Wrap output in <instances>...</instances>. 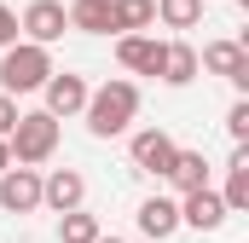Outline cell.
Wrapping results in <instances>:
<instances>
[{
    "label": "cell",
    "mask_w": 249,
    "mask_h": 243,
    "mask_svg": "<svg viewBox=\"0 0 249 243\" xmlns=\"http://www.w3.org/2000/svg\"><path fill=\"white\" fill-rule=\"evenodd\" d=\"M168 180L180 185V191H209V162H203V151H174Z\"/></svg>",
    "instance_id": "16"
},
{
    "label": "cell",
    "mask_w": 249,
    "mask_h": 243,
    "mask_svg": "<svg viewBox=\"0 0 249 243\" xmlns=\"http://www.w3.org/2000/svg\"><path fill=\"white\" fill-rule=\"evenodd\" d=\"M180 220L197 226V232H214L220 220H226V203H220V191H186V203H180Z\"/></svg>",
    "instance_id": "11"
},
{
    "label": "cell",
    "mask_w": 249,
    "mask_h": 243,
    "mask_svg": "<svg viewBox=\"0 0 249 243\" xmlns=\"http://www.w3.org/2000/svg\"><path fill=\"white\" fill-rule=\"evenodd\" d=\"M151 17H157V6H151V0H110V23L127 29V35L151 29Z\"/></svg>",
    "instance_id": "17"
},
{
    "label": "cell",
    "mask_w": 249,
    "mask_h": 243,
    "mask_svg": "<svg viewBox=\"0 0 249 243\" xmlns=\"http://www.w3.org/2000/svg\"><path fill=\"white\" fill-rule=\"evenodd\" d=\"M81 197H87V180H81L75 168H53V174L41 180V203H47L53 214H75Z\"/></svg>",
    "instance_id": "9"
},
{
    "label": "cell",
    "mask_w": 249,
    "mask_h": 243,
    "mask_svg": "<svg viewBox=\"0 0 249 243\" xmlns=\"http://www.w3.org/2000/svg\"><path fill=\"white\" fill-rule=\"evenodd\" d=\"M6 168H12V145L0 139V174H6Z\"/></svg>",
    "instance_id": "23"
},
{
    "label": "cell",
    "mask_w": 249,
    "mask_h": 243,
    "mask_svg": "<svg viewBox=\"0 0 249 243\" xmlns=\"http://www.w3.org/2000/svg\"><path fill=\"white\" fill-rule=\"evenodd\" d=\"M18 116H23V110H18V99H6V93H0V139H12Z\"/></svg>",
    "instance_id": "22"
},
{
    "label": "cell",
    "mask_w": 249,
    "mask_h": 243,
    "mask_svg": "<svg viewBox=\"0 0 249 243\" xmlns=\"http://www.w3.org/2000/svg\"><path fill=\"white\" fill-rule=\"evenodd\" d=\"M220 203H226V214L249 208V145H238L232 162H226V191H220Z\"/></svg>",
    "instance_id": "14"
},
{
    "label": "cell",
    "mask_w": 249,
    "mask_h": 243,
    "mask_svg": "<svg viewBox=\"0 0 249 243\" xmlns=\"http://www.w3.org/2000/svg\"><path fill=\"white\" fill-rule=\"evenodd\" d=\"M64 17H70V29H81V35H110L116 23H110V0H75V6H64Z\"/></svg>",
    "instance_id": "15"
},
{
    "label": "cell",
    "mask_w": 249,
    "mask_h": 243,
    "mask_svg": "<svg viewBox=\"0 0 249 243\" xmlns=\"http://www.w3.org/2000/svg\"><path fill=\"white\" fill-rule=\"evenodd\" d=\"M18 29L29 35V47H53V41H64L70 17H64L58 0H29V6H23V17H18Z\"/></svg>",
    "instance_id": "4"
},
{
    "label": "cell",
    "mask_w": 249,
    "mask_h": 243,
    "mask_svg": "<svg viewBox=\"0 0 249 243\" xmlns=\"http://www.w3.org/2000/svg\"><path fill=\"white\" fill-rule=\"evenodd\" d=\"M47 75H53V52H47V47H29V41L6 47V58H0V93H6V99L47 87Z\"/></svg>",
    "instance_id": "2"
},
{
    "label": "cell",
    "mask_w": 249,
    "mask_h": 243,
    "mask_svg": "<svg viewBox=\"0 0 249 243\" xmlns=\"http://www.w3.org/2000/svg\"><path fill=\"white\" fill-rule=\"evenodd\" d=\"M238 6H244V12H249V0H238Z\"/></svg>",
    "instance_id": "25"
},
{
    "label": "cell",
    "mask_w": 249,
    "mask_h": 243,
    "mask_svg": "<svg viewBox=\"0 0 249 243\" xmlns=\"http://www.w3.org/2000/svg\"><path fill=\"white\" fill-rule=\"evenodd\" d=\"M99 238H105V232H99L93 214H81V208H75V214H58V243H99Z\"/></svg>",
    "instance_id": "19"
},
{
    "label": "cell",
    "mask_w": 249,
    "mask_h": 243,
    "mask_svg": "<svg viewBox=\"0 0 249 243\" xmlns=\"http://www.w3.org/2000/svg\"><path fill=\"white\" fill-rule=\"evenodd\" d=\"M133 116H139V87H133V81H105V87L87 93V127H93L99 139L127 133Z\"/></svg>",
    "instance_id": "1"
},
{
    "label": "cell",
    "mask_w": 249,
    "mask_h": 243,
    "mask_svg": "<svg viewBox=\"0 0 249 243\" xmlns=\"http://www.w3.org/2000/svg\"><path fill=\"white\" fill-rule=\"evenodd\" d=\"M174 139L162 133V127H139L133 133V168H145V174H168L174 168Z\"/></svg>",
    "instance_id": "8"
},
{
    "label": "cell",
    "mask_w": 249,
    "mask_h": 243,
    "mask_svg": "<svg viewBox=\"0 0 249 243\" xmlns=\"http://www.w3.org/2000/svg\"><path fill=\"white\" fill-rule=\"evenodd\" d=\"M6 145H12V168H35V162H47L58 151V122L47 110H29V116H18Z\"/></svg>",
    "instance_id": "3"
},
{
    "label": "cell",
    "mask_w": 249,
    "mask_h": 243,
    "mask_svg": "<svg viewBox=\"0 0 249 243\" xmlns=\"http://www.w3.org/2000/svg\"><path fill=\"white\" fill-rule=\"evenodd\" d=\"M99 243H122V238H99Z\"/></svg>",
    "instance_id": "24"
},
{
    "label": "cell",
    "mask_w": 249,
    "mask_h": 243,
    "mask_svg": "<svg viewBox=\"0 0 249 243\" xmlns=\"http://www.w3.org/2000/svg\"><path fill=\"white\" fill-rule=\"evenodd\" d=\"M151 6L168 29H197V17H203V0H151Z\"/></svg>",
    "instance_id": "18"
},
{
    "label": "cell",
    "mask_w": 249,
    "mask_h": 243,
    "mask_svg": "<svg viewBox=\"0 0 249 243\" xmlns=\"http://www.w3.org/2000/svg\"><path fill=\"white\" fill-rule=\"evenodd\" d=\"M116 58L127 69H139V75H157L162 69V41H151V35H122L116 41Z\"/></svg>",
    "instance_id": "12"
},
{
    "label": "cell",
    "mask_w": 249,
    "mask_h": 243,
    "mask_svg": "<svg viewBox=\"0 0 249 243\" xmlns=\"http://www.w3.org/2000/svg\"><path fill=\"white\" fill-rule=\"evenodd\" d=\"M226 133H232L238 145H249V99H238V104L226 110Z\"/></svg>",
    "instance_id": "20"
},
{
    "label": "cell",
    "mask_w": 249,
    "mask_h": 243,
    "mask_svg": "<svg viewBox=\"0 0 249 243\" xmlns=\"http://www.w3.org/2000/svg\"><path fill=\"white\" fill-rule=\"evenodd\" d=\"M197 69H203V64H197V47H186V41H162V69H157V75H162L168 87L197 81Z\"/></svg>",
    "instance_id": "13"
},
{
    "label": "cell",
    "mask_w": 249,
    "mask_h": 243,
    "mask_svg": "<svg viewBox=\"0 0 249 243\" xmlns=\"http://www.w3.org/2000/svg\"><path fill=\"white\" fill-rule=\"evenodd\" d=\"M174 226H180V203H168V197H145V203H139V232L151 243L174 238Z\"/></svg>",
    "instance_id": "10"
},
{
    "label": "cell",
    "mask_w": 249,
    "mask_h": 243,
    "mask_svg": "<svg viewBox=\"0 0 249 243\" xmlns=\"http://www.w3.org/2000/svg\"><path fill=\"white\" fill-rule=\"evenodd\" d=\"M6 47H18V12L12 6H0V52Z\"/></svg>",
    "instance_id": "21"
},
{
    "label": "cell",
    "mask_w": 249,
    "mask_h": 243,
    "mask_svg": "<svg viewBox=\"0 0 249 243\" xmlns=\"http://www.w3.org/2000/svg\"><path fill=\"white\" fill-rule=\"evenodd\" d=\"M41 93H47V116L58 122V116H75V110H87V93H93V87H87L81 75H64V69H53Z\"/></svg>",
    "instance_id": "7"
},
{
    "label": "cell",
    "mask_w": 249,
    "mask_h": 243,
    "mask_svg": "<svg viewBox=\"0 0 249 243\" xmlns=\"http://www.w3.org/2000/svg\"><path fill=\"white\" fill-rule=\"evenodd\" d=\"M0 208H6V214L41 208V174H35V168H6V174H0Z\"/></svg>",
    "instance_id": "6"
},
{
    "label": "cell",
    "mask_w": 249,
    "mask_h": 243,
    "mask_svg": "<svg viewBox=\"0 0 249 243\" xmlns=\"http://www.w3.org/2000/svg\"><path fill=\"white\" fill-rule=\"evenodd\" d=\"M197 64H209V69H214V75H226L238 93H249V47H244V41H209Z\"/></svg>",
    "instance_id": "5"
}]
</instances>
